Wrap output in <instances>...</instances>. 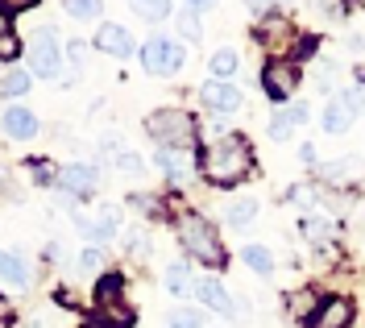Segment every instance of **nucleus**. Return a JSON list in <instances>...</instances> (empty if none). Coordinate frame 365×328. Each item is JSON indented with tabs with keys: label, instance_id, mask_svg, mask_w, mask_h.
<instances>
[{
	"label": "nucleus",
	"instance_id": "36",
	"mask_svg": "<svg viewBox=\"0 0 365 328\" xmlns=\"http://www.w3.org/2000/svg\"><path fill=\"white\" fill-rule=\"evenodd\" d=\"M129 250H137V254H145V233H133V237H129Z\"/></svg>",
	"mask_w": 365,
	"mask_h": 328
},
{
	"label": "nucleus",
	"instance_id": "1",
	"mask_svg": "<svg viewBox=\"0 0 365 328\" xmlns=\"http://www.w3.org/2000/svg\"><path fill=\"white\" fill-rule=\"evenodd\" d=\"M250 145L241 138H225L216 141V145H207L204 158H200V170H204V179L212 188H232V183H241L245 175H250Z\"/></svg>",
	"mask_w": 365,
	"mask_h": 328
},
{
	"label": "nucleus",
	"instance_id": "23",
	"mask_svg": "<svg viewBox=\"0 0 365 328\" xmlns=\"http://www.w3.org/2000/svg\"><path fill=\"white\" fill-rule=\"evenodd\" d=\"M29 92V71H9L0 75V96H25Z\"/></svg>",
	"mask_w": 365,
	"mask_h": 328
},
{
	"label": "nucleus",
	"instance_id": "14",
	"mask_svg": "<svg viewBox=\"0 0 365 328\" xmlns=\"http://www.w3.org/2000/svg\"><path fill=\"white\" fill-rule=\"evenodd\" d=\"M0 282H13V287H25L29 282V262H25V254H17V250H4L0 254Z\"/></svg>",
	"mask_w": 365,
	"mask_h": 328
},
{
	"label": "nucleus",
	"instance_id": "9",
	"mask_svg": "<svg viewBox=\"0 0 365 328\" xmlns=\"http://www.w3.org/2000/svg\"><path fill=\"white\" fill-rule=\"evenodd\" d=\"M349 320H353V304L349 299H324L307 324L312 328H349Z\"/></svg>",
	"mask_w": 365,
	"mask_h": 328
},
{
	"label": "nucleus",
	"instance_id": "31",
	"mask_svg": "<svg viewBox=\"0 0 365 328\" xmlns=\"http://www.w3.org/2000/svg\"><path fill=\"white\" fill-rule=\"evenodd\" d=\"M29 175H34L38 183H50V179H54V166H50V163H34V166H29Z\"/></svg>",
	"mask_w": 365,
	"mask_h": 328
},
{
	"label": "nucleus",
	"instance_id": "5",
	"mask_svg": "<svg viewBox=\"0 0 365 328\" xmlns=\"http://www.w3.org/2000/svg\"><path fill=\"white\" fill-rule=\"evenodd\" d=\"M58 63H63V54H58V34H54V29H38V34H34V50H29V71L42 75V79H54V75H58Z\"/></svg>",
	"mask_w": 365,
	"mask_h": 328
},
{
	"label": "nucleus",
	"instance_id": "19",
	"mask_svg": "<svg viewBox=\"0 0 365 328\" xmlns=\"http://www.w3.org/2000/svg\"><path fill=\"white\" fill-rule=\"evenodd\" d=\"M241 258H245V266L257 270V275H270V270H274V258H270V250H266V245H245V250H241Z\"/></svg>",
	"mask_w": 365,
	"mask_h": 328
},
{
	"label": "nucleus",
	"instance_id": "35",
	"mask_svg": "<svg viewBox=\"0 0 365 328\" xmlns=\"http://www.w3.org/2000/svg\"><path fill=\"white\" fill-rule=\"evenodd\" d=\"M71 58L83 63V58H88V46H83V42H71Z\"/></svg>",
	"mask_w": 365,
	"mask_h": 328
},
{
	"label": "nucleus",
	"instance_id": "4",
	"mask_svg": "<svg viewBox=\"0 0 365 328\" xmlns=\"http://www.w3.org/2000/svg\"><path fill=\"white\" fill-rule=\"evenodd\" d=\"M141 63H145L150 75H175V71L182 67V42L154 34V38L145 42V50H141Z\"/></svg>",
	"mask_w": 365,
	"mask_h": 328
},
{
	"label": "nucleus",
	"instance_id": "6",
	"mask_svg": "<svg viewBox=\"0 0 365 328\" xmlns=\"http://www.w3.org/2000/svg\"><path fill=\"white\" fill-rule=\"evenodd\" d=\"M262 88H266V96H274V100H287V96L299 88V67L287 63V58L270 63V67L262 71Z\"/></svg>",
	"mask_w": 365,
	"mask_h": 328
},
{
	"label": "nucleus",
	"instance_id": "2",
	"mask_svg": "<svg viewBox=\"0 0 365 328\" xmlns=\"http://www.w3.org/2000/svg\"><path fill=\"white\" fill-rule=\"evenodd\" d=\"M145 129H150V138L158 141L162 150H187V145H195V117L175 113V108L150 113Z\"/></svg>",
	"mask_w": 365,
	"mask_h": 328
},
{
	"label": "nucleus",
	"instance_id": "15",
	"mask_svg": "<svg viewBox=\"0 0 365 328\" xmlns=\"http://www.w3.org/2000/svg\"><path fill=\"white\" fill-rule=\"evenodd\" d=\"M116 225H120V212L116 208H100L96 220H79V229L88 237H96V241H108V237L116 233Z\"/></svg>",
	"mask_w": 365,
	"mask_h": 328
},
{
	"label": "nucleus",
	"instance_id": "7",
	"mask_svg": "<svg viewBox=\"0 0 365 328\" xmlns=\"http://www.w3.org/2000/svg\"><path fill=\"white\" fill-rule=\"evenodd\" d=\"M353 117H357V100H353V96H332V100L324 104L319 125H324L328 133H344V129L353 125Z\"/></svg>",
	"mask_w": 365,
	"mask_h": 328
},
{
	"label": "nucleus",
	"instance_id": "34",
	"mask_svg": "<svg viewBox=\"0 0 365 328\" xmlns=\"http://www.w3.org/2000/svg\"><path fill=\"white\" fill-rule=\"evenodd\" d=\"M9 320H13V307H9V299H4V295H0V328L9 324Z\"/></svg>",
	"mask_w": 365,
	"mask_h": 328
},
{
	"label": "nucleus",
	"instance_id": "32",
	"mask_svg": "<svg viewBox=\"0 0 365 328\" xmlns=\"http://www.w3.org/2000/svg\"><path fill=\"white\" fill-rule=\"evenodd\" d=\"M353 170H357V163H353V158H344V163L328 166V179H341V175H353Z\"/></svg>",
	"mask_w": 365,
	"mask_h": 328
},
{
	"label": "nucleus",
	"instance_id": "18",
	"mask_svg": "<svg viewBox=\"0 0 365 328\" xmlns=\"http://www.w3.org/2000/svg\"><path fill=\"white\" fill-rule=\"evenodd\" d=\"M166 291L170 295H187V291H195V282H191V270L175 262V266H166Z\"/></svg>",
	"mask_w": 365,
	"mask_h": 328
},
{
	"label": "nucleus",
	"instance_id": "8",
	"mask_svg": "<svg viewBox=\"0 0 365 328\" xmlns=\"http://www.w3.org/2000/svg\"><path fill=\"white\" fill-rule=\"evenodd\" d=\"M204 104L216 113H232V108H241V88L228 79H212V83H204Z\"/></svg>",
	"mask_w": 365,
	"mask_h": 328
},
{
	"label": "nucleus",
	"instance_id": "28",
	"mask_svg": "<svg viewBox=\"0 0 365 328\" xmlns=\"http://www.w3.org/2000/svg\"><path fill=\"white\" fill-rule=\"evenodd\" d=\"M303 233L312 237V241H324V233H328V225H324L319 216H307V220H303Z\"/></svg>",
	"mask_w": 365,
	"mask_h": 328
},
{
	"label": "nucleus",
	"instance_id": "37",
	"mask_svg": "<svg viewBox=\"0 0 365 328\" xmlns=\"http://www.w3.org/2000/svg\"><path fill=\"white\" fill-rule=\"evenodd\" d=\"M361 104H365V88H361Z\"/></svg>",
	"mask_w": 365,
	"mask_h": 328
},
{
	"label": "nucleus",
	"instance_id": "16",
	"mask_svg": "<svg viewBox=\"0 0 365 328\" xmlns=\"http://www.w3.org/2000/svg\"><path fill=\"white\" fill-rule=\"evenodd\" d=\"M4 133L9 138H34L38 133V117L29 108H9L4 113Z\"/></svg>",
	"mask_w": 365,
	"mask_h": 328
},
{
	"label": "nucleus",
	"instance_id": "21",
	"mask_svg": "<svg viewBox=\"0 0 365 328\" xmlns=\"http://www.w3.org/2000/svg\"><path fill=\"white\" fill-rule=\"evenodd\" d=\"M179 34H182V42H200V34H204V25H200V4L182 9V17H179Z\"/></svg>",
	"mask_w": 365,
	"mask_h": 328
},
{
	"label": "nucleus",
	"instance_id": "29",
	"mask_svg": "<svg viewBox=\"0 0 365 328\" xmlns=\"http://www.w3.org/2000/svg\"><path fill=\"white\" fill-rule=\"evenodd\" d=\"M116 166H120L125 175H141V158H137V154H116Z\"/></svg>",
	"mask_w": 365,
	"mask_h": 328
},
{
	"label": "nucleus",
	"instance_id": "10",
	"mask_svg": "<svg viewBox=\"0 0 365 328\" xmlns=\"http://www.w3.org/2000/svg\"><path fill=\"white\" fill-rule=\"evenodd\" d=\"M96 46L104 50V54H113V58H125V54H133V34L120 29V25H100Z\"/></svg>",
	"mask_w": 365,
	"mask_h": 328
},
{
	"label": "nucleus",
	"instance_id": "26",
	"mask_svg": "<svg viewBox=\"0 0 365 328\" xmlns=\"http://www.w3.org/2000/svg\"><path fill=\"white\" fill-rule=\"evenodd\" d=\"M166 328H200V312H191V307H179V312H170Z\"/></svg>",
	"mask_w": 365,
	"mask_h": 328
},
{
	"label": "nucleus",
	"instance_id": "11",
	"mask_svg": "<svg viewBox=\"0 0 365 328\" xmlns=\"http://www.w3.org/2000/svg\"><path fill=\"white\" fill-rule=\"evenodd\" d=\"M58 183H63L71 195H91V191H96V183H100V175H96V166L75 163V166H67V170L58 175Z\"/></svg>",
	"mask_w": 365,
	"mask_h": 328
},
{
	"label": "nucleus",
	"instance_id": "12",
	"mask_svg": "<svg viewBox=\"0 0 365 328\" xmlns=\"http://www.w3.org/2000/svg\"><path fill=\"white\" fill-rule=\"evenodd\" d=\"M154 163H158L175 183H187V179L195 175V163H191V154H187V150H158V154H154Z\"/></svg>",
	"mask_w": 365,
	"mask_h": 328
},
{
	"label": "nucleus",
	"instance_id": "3",
	"mask_svg": "<svg viewBox=\"0 0 365 328\" xmlns=\"http://www.w3.org/2000/svg\"><path fill=\"white\" fill-rule=\"evenodd\" d=\"M179 237L200 262H207V266H225V250H220V241H216V233H212L207 220H200V216L187 212V216L179 220Z\"/></svg>",
	"mask_w": 365,
	"mask_h": 328
},
{
	"label": "nucleus",
	"instance_id": "30",
	"mask_svg": "<svg viewBox=\"0 0 365 328\" xmlns=\"http://www.w3.org/2000/svg\"><path fill=\"white\" fill-rule=\"evenodd\" d=\"M67 13H75V17H96V13H100V4H88V0H71Z\"/></svg>",
	"mask_w": 365,
	"mask_h": 328
},
{
	"label": "nucleus",
	"instance_id": "27",
	"mask_svg": "<svg viewBox=\"0 0 365 328\" xmlns=\"http://www.w3.org/2000/svg\"><path fill=\"white\" fill-rule=\"evenodd\" d=\"M100 262H104V250H100V245H91V250H83V258H79V270H83V275H96V270H100Z\"/></svg>",
	"mask_w": 365,
	"mask_h": 328
},
{
	"label": "nucleus",
	"instance_id": "24",
	"mask_svg": "<svg viewBox=\"0 0 365 328\" xmlns=\"http://www.w3.org/2000/svg\"><path fill=\"white\" fill-rule=\"evenodd\" d=\"M291 129H295V117H291V108L274 113V121H270V138H274V141H287V138H291Z\"/></svg>",
	"mask_w": 365,
	"mask_h": 328
},
{
	"label": "nucleus",
	"instance_id": "33",
	"mask_svg": "<svg viewBox=\"0 0 365 328\" xmlns=\"http://www.w3.org/2000/svg\"><path fill=\"white\" fill-rule=\"evenodd\" d=\"M291 117H295V125H303V121H307V104H303V100H299V104H291Z\"/></svg>",
	"mask_w": 365,
	"mask_h": 328
},
{
	"label": "nucleus",
	"instance_id": "22",
	"mask_svg": "<svg viewBox=\"0 0 365 328\" xmlns=\"http://www.w3.org/2000/svg\"><path fill=\"white\" fill-rule=\"evenodd\" d=\"M237 67H241L237 50H216V54H212V75H216V79H228V75H237Z\"/></svg>",
	"mask_w": 365,
	"mask_h": 328
},
{
	"label": "nucleus",
	"instance_id": "25",
	"mask_svg": "<svg viewBox=\"0 0 365 328\" xmlns=\"http://www.w3.org/2000/svg\"><path fill=\"white\" fill-rule=\"evenodd\" d=\"M21 54V42H17V34L9 29V21L0 17V58H17Z\"/></svg>",
	"mask_w": 365,
	"mask_h": 328
},
{
	"label": "nucleus",
	"instance_id": "13",
	"mask_svg": "<svg viewBox=\"0 0 365 328\" xmlns=\"http://www.w3.org/2000/svg\"><path fill=\"white\" fill-rule=\"evenodd\" d=\"M195 295H200V304L212 307V312H232V299H228V291H225L220 279H200L195 282Z\"/></svg>",
	"mask_w": 365,
	"mask_h": 328
},
{
	"label": "nucleus",
	"instance_id": "17",
	"mask_svg": "<svg viewBox=\"0 0 365 328\" xmlns=\"http://www.w3.org/2000/svg\"><path fill=\"white\" fill-rule=\"evenodd\" d=\"M225 220L232 225V229H250L253 220H257V200H250V195L232 200V204L225 208Z\"/></svg>",
	"mask_w": 365,
	"mask_h": 328
},
{
	"label": "nucleus",
	"instance_id": "20",
	"mask_svg": "<svg viewBox=\"0 0 365 328\" xmlns=\"http://www.w3.org/2000/svg\"><path fill=\"white\" fill-rule=\"evenodd\" d=\"M120 291H125V282L116 279V275L100 279V287H96V307H113V304H120Z\"/></svg>",
	"mask_w": 365,
	"mask_h": 328
}]
</instances>
